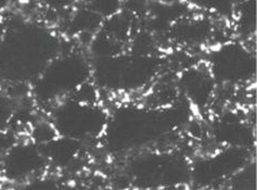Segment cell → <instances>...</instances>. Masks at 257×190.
Returning a JSON list of instances; mask_svg holds the SVG:
<instances>
[{
	"label": "cell",
	"instance_id": "obj_11",
	"mask_svg": "<svg viewBox=\"0 0 257 190\" xmlns=\"http://www.w3.org/2000/svg\"><path fill=\"white\" fill-rule=\"evenodd\" d=\"M172 35L176 42L182 45H200L211 35V24L201 19L179 21L173 24Z\"/></svg>",
	"mask_w": 257,
	"mask_h": 190
},
{
	"label": "cell",
	"instance_id": "obj_2",
	"mask_svg": "<svg viewBox=\"0 0 257 190\" xmlns=\"http://www.w3.org/2000/svg\"><path fill=\"white\" fill-rule=\"evenodd\" d=\"M178 113L173 108L121 107L109 114L102 135L105 147L115 154L144 148L177 127L181 122Z\"/></svg>",
	"mask_w": 257,
	"mask_h": 190
},
{
	"label": "cell",
	"instance_id": "obj_16",
	"mask_svg": "<svg viewBox=\"0 0 257 190\" xmlns=\"http://www.w3.org/2000/svg\"><path fill=\"white\" fill-rule=\"evenodd\" d=\"M43 2L49 7L51 9L55 10H61L66 9L70 7L76 5L80 0H43Z\"/></svg>",
	"mask_w": 257,
	"mask_h": 190
},
{
	"label": "cell",
	"instance_id": "obj_14",
	"mask_svg": "<svg viewBox=\"0 0 257 190\" xmlns=\"http://www.w3.org/2000/svg\"><path fill=\"white\" fill-rule=\"evenodd\" d=\"M15 115V104L9 97L0 93V131H9V126Z\"/></svg>",
	"mask_w": 257,
	"mask_h": 190
},
{
	"label": "cell",
	"instance_id": "obj_9",
	"mask_svg": "<svg viewBox=\"0 0 257 190\" xmlns=\"http://www.w3.org/2000/svg\"><path fill=\"white\" fill-rule=\"evenodd\" d=\"M215 83L208 69L191 67L182 72L180 76V86L184 89L185 96L191 104L200 108H204L211 103Z\"/></svg>",
	"mask_w": 257,
	"mask_h": 190
},
{
	"label": "cell",
	"instance_id": "obj_5",
	"mask_svg": "<svg viewBox=\"0 0 257 190\" xmlns=\"http://www.w3.org/2000/svg\"><path fill=\"white\" fill-rule=\"evenodd\" d=\"M109 119L94 101L71 98L58 105L51 114V123L59 136L77 141L102 138Z\"/></svg>",
	"mask_w": 257,
	"mask_h": 190
},
{
	"label": "cell",
	"instance_id": "obj_4",
	"mask_svg": "<svg viewBox=\"0 0 257 190\" xmlns=\"http://www.w3.org/2000/svg\"><path fill=\"white\" fill-rule=\"evenodd\" d=\"M91 78V62L85 56L79 52H61L32 85L37 99L52 103L75 93Z\"/></svg>",
	"mask_w": 257,
	"mask_h": 190
},
{
	"label": "cell",
	"instance_id": "obj_17",
	"mask_svg": "<svg viewBox=\"0 0 257 190\" xmlns=\"http://www.w3.org/2000/svg\"><path fill=\"white\" fill-rule=\"evenodd\" d=\"M15 144L9 131H0V158Z\"/></svg>",
	"mask_w": 257,
	"mask_h": 190
},
{
	"label": "cell",
	"instance_id": "obj_6",
	"mask_svg": "<svg viewBox=\"0 0 257 190\" xmlns=\"http://www.w3.org/2000/svg\"><path fill=\"white\" fill-rule=\"evenodd\" d=\"M256 62L253 53L235 42L215 47L208 59V70L215 81L243 83L255 74Z\"/></svg>",
	"mask_w": 257,
	"mask_h": 190
},
{
	"label": "cell",
	"instance_id": "obj_10",
	"mask_svg": "<svg viewBox=\"0 0 257 190\" xmlns=\"http://www.w3.org/2000/svg\"><path fill=\"white\" fill-rule=\"evenodd\" d=\"M48 163L66 167L76 160L80 153V141L57 136L48 142L39 145Z\"/></svg>",
	"mask_w": 257,
	"mask_h": 190
},
{
	"label": "cell",
	"instance_id": "obj_18",
	"mask_svg": "<svg viewBox=\"0 0 257 190\" xmlns=\"http://www.w3.org/2000/svg\"><path fill=\"white\" fill-rule=\"evenodd\" d=\"M9 0H0V11H3L6 9V7L8 6Z\"/></svg>",
	"mask_w": 257,
	"mask_h": 190
},
{
	"label": "cell",
	"instance_id": "obj_15",
	"mask_svg": "<svg viewBox=\"0 0 257 190\" xmlns=\"http://www.w3.org/2000/svg\"><path fill=\"white\" fill-rule=\"evenodd\" d=\"M240 21L245 30H253L255 27V2L248 0L240 10Z\"/></svg>",
	"mask_w": 257,
	"mask_h": 190
},
{
	"label": "cell",
	"instance_id": "obj_3",
	"mask_svg": "<svg viewBox=\"0 0 257 190\" xmlns=\"http://www.w3.org/2000/svg\"><path fill=\"white\" fill-rule=\"evenodd\" d=\"M91 67L96 86L114 92L143 89L158 76L160 69L157 59L150 54L135 52L96 58Z\"/></svg>",
	"mask_w": 257,
	"mask_h": 190
},
{
	"label": "cell",
	"instance_id": "obj_8",
	"mask_svg": "<svg viewBox=\"0 0 257 190\" xmlns=\"http://www.w3.org/2000/svg\"><path fill=\"white\" fill-rule=\"evenodd\" d=\"M246 161V148L228 147L227 150L191 167V178H198L204 184H214L230 176H235L245 167Z\"/></svg>",
	"mask_w": 257,
	"mask_h": 190
},
{
	"label": "cell",
	"instance_id": "obj_7",
	"mask_svg": "<svg viewBox=\"0 0 257 190\" xmlns=\"http://www.w3.org/2000/svg\"><path fill=\"white\" fill-rule=\"evenodd\" d=\"M47 164L39 145L15 142L0 158V172L10 181H23L42 172Z\"/></svg>",
	"mask_w": 257,
	"mask_h": 190
},
{
	"label": "cell",
	"instance_id": "obj_12",
	"mask_svg": "<svg viewBox=\"0 0 257 190\" xmlns=\"http://www.w3.org/2000/svg\"><path fill=\"white\" fill-rule=\"evenodd\" d=\"M86 9L105 21L121 12V0H87Z\"/></svg>",
	"mask_w": 257,
	"mask_h": 190
},
{
	"label": "cell",
	"instance_id": "obj_1",
	"mask_svg": "<svg viewBox=\"0 0 257 190\" xmlns=\"http://www.w3.org/2000/svg\"><path fill=\"white\" fill-rule=\"evenodd\" d=\"M62 52V43L50 27L29 20H12L0 31V80L33 84Z\"/></svg>",
	"mask_w": 257,
	"mask_h": 190
},
{
	"label": "cell",
	"instance_id": "obj_13",
	"mask_svg": "<svg viewBox=\"0 0 257 190\" xmlns=\"http://www.w3.org/2000/svg\"><path fill=\"white\" fill-rule=\"evenodd\" d=\"M185 2L199 9L225 16L231 15L234 9V0H185Z\"/></svg>",
	"mask_w": 257,
	"mask_h": 190
}]
</instances>
